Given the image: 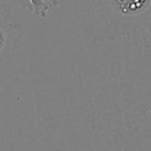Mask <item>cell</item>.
Masks as SVG:
<instances>
[{"instance_id": "6da1fadb", "label": "cell", "mask_w": 151, "mask_h": 151, "mask_svg": "<svg viewBox=\"0 0 151 151\" xmlns=\"http://www.w3.org/2000/svg\"><path fill=\"white\" fill-rule=\"evenodd\" d=\"M98 9L105 26L102 40L151 43V0H98Z\"/></svg>"}, {"instance_id": "7a4b0ae2", "label": "cell", "mask_w": 151, "mask_h": 151, "mask_svg": "<svg viewBox=\"0 0 151 151\" xmlns=\"http://www.w3.org/2000/svg\"><path fill=\"white\" fill-rule=\"evenodd\" d=\"M22 38V28L20 24L7 23L0 24V55L14 50Z\"/></svg>"}, {"instance_id": "3957f363", "label": "cell", "mask_w": 151, "mask_h": 151, "mask_svg": "<svg viewBox=\"0 0 151 151\" xmlns=\"http://www.w3.org/2000/svg\"><path fill=\"white\" fill-rule=\"evenodd\" d=\"M28 2L30 4V8L32 9V12L40 20H44L48 12L52 10V7L48 4L47 0H28Z\"/></svg>"}, {"instance_id": "277c9868", "label": "cell", "mask_w": 151, "mask_h": 151, "mask_svg": "<svg viewBox=\"0 0 151 151\" xmlns=\"http://www.w3.org/2000/svg\"><path fill=\"white\" fill-rule=\"evenodd\" d=\"M8 12V6L6 4V0H0V12Z\"/></svg>"}, {"instance_id": "5b68a950", "label": "cell", "mask_w": 151, "mask_h": 151, "mask_svg": "<svg viewBox=\"0 0 151 151\" xmlns=\"http://www.w3.org/2000/svg\"><path fill=\"white\" fill-rule=\"evenodd\" d=\"M47 2H48V4L50 5V7H52V8H56L57 6L59 5V3H60V0H47Z\"/></svg>"}]
</instances>
